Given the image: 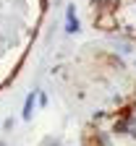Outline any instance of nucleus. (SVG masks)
<instances>
[{"label":"nucleus","mask_w":136,"mask_h":146,"mask_svg":"<svg viewBox=\"0 0 136 146\" xmlns=\"http://www.w3.org/2000/svg\"><path fill=\"white\" fill-rule=\"evenodd\" d=\"M68 31H79V21H76V16H73V11L68 13Z\"/></svg>","instance_id":"nucleus-2"},{"label":"nucleus","mask_w":136,"mask_h":146,"mask_svg":"<svg viewBox=\"0 0 136 146\" xmlns=\"http://www.w3.org/2000/svg\"><path fill=\"white\" fill-rule=\"evenodd\" d=\"M97 26L105 29V31L115 29V18H113V13H100V16H97Z\"/></svg>","instance_id":"nucleus-1"}]
</instances>
